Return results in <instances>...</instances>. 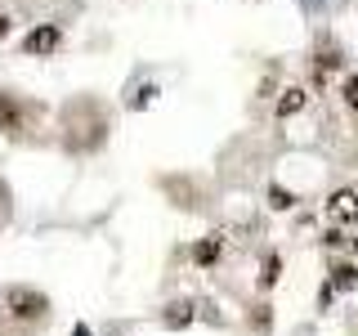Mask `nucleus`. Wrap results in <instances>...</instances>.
Returning <instances> with one entry per match:
<instances>
[{"label":"nucleus","mask_w":358,"mask_h":336,"mask_svg":"<svg viewBox=\"0 0 358 336\" xmlns=\"http://www.w3.org/2000/svg\"><path fill=\"white\" fill-rule=\"evenodd\" d=\"M0 314H5L9 323H27V328H36V323L50 318V296L36 291V287L14 283V287L0 291Z\"/></svg>","instance_id":"nucleus-2"},{"label":"nucleus","mask_w":358,"mask_h":336,"mask_svg":"<svg viewBox=\"0 0 358 336\" xmlns=\"http://www.w3.org/2000/svg\"><path fill=\"white\" fill-rule=\"evenodd\" d=\"M188 323H193V305H188V300L166 305V328H188Z\"/></svg>","instance_id":"nucleus-10"},{"label":"nucleus","mask_w":358,"mask_h":336,"mask_svg":"<svg viewBox=\"0 0 358 336\" xmlns=\"http://www.w3.org/2000/svg\"><path fill=\"white\" fill-rule=\"evenodd\" d=\"M246 318L255 323V332H268V328H273V305H255Z\"/></svg>","instance_id":"nucleus-14"},{"label":"nucleus","mask_w":358,"mask_h":336,"mask_svg":"<svg viewBox=\"0 0 358 336\" xmlns=\"http://www.w3.org/2000/svg\"><path fill=\"white\" fill-rule=\"evenodd\" d=\"M278 278H282V255H278V251H268V255H264V274H260V287H273Z\"/></svg>","instance_id":"nucleus-11"},{"label":"nucleus","mask_w":358,"mask_h":336,"mask_svg":"<svg viewBox=\"0 0 358 336\" xmlns=\"http://www.w3.org/2000/svg\"><path fill=\"white\" fill-rule=\"evenodd\" d=\"M108 130H112V117L99 99H72L63 108V148L67 153H99L108 144Z\"/></svg>","instance_id":"nucleus-1"},{"label":"nucleus","mask_w":358,"mask_h":336,"mask_svg":"<svg viewBox=\"0 0 358 336\" xmlns=\"http://www.w3.org/2000/svg\"><path fill=\"white\" fill-rule=\"evenodd\" d=\"M220 255H224V242H220V233H210V238H201V242L193 246V265H201V269L220 265Z\"/></svg>","instance_id":"nucleus-8"},{"label":"nucleus","mask_w":358,"mask_h":336,"mask_svg":"<svg viewBox=\"0 0 358 336\" xmlns=\"http://www.w3.org/2000/svg\"><path fill=\"white\" fill-rule=\"evenodd\" d=\"M358 287V265L354 260H336L331 265V291H350Z\"/></svg>","instance_id":"nucleus-9"},{"label":"nucleus","mask_w":358,"mask_h":336,"mask_svg":"<svg viewBox=\"0 0 358 336\" xmlns=\"http://www.w3.org/2000/svg\"><path fill=\"white\" fill-rule=\"evenodd\" d=\"M41 117V108L22 104L18 94H9V90H0V134H9V139H22V134L31 130V121Z\"/></svg>","instance_id":"nucleus-3"},{"label":"nucleus","mask_w":358,"mask_h":336,"mask_svg":"<svg viewBox=\"0 0 358 336\" xmlns=\"http://www.w3.org/2000/svg\"><path fill=\"white\" fill-rule=\"evenodd\" d=\"M305 108H309V90L305 85H282L273 94V121H291V117H300Z\"/></svg>","instance_id":"nucleus-5"},{"label":"nucleus","mask_w":358,"mask_h":336,"mask_svg":"<svg viewBox=\"0 0 358 336\" xmlns=\"http://www.w3.org/2000/svg\"><path fill=\"white\" fill-rule=\"evenodd\" d=\"M9 31H14V18H9V14H0V41H5Z\"/></svg>","instance_id":"nucleus-16"},{"label":"nucleus","mask_w":358,"mask_h":336,"mask_svg":"<svg viewBox=\"0 0 358 336\" xmlns=\"http://www.w3.org/2000/svg\"><path fill=\"white\" fill-rule=\"evenodd\" d=\"M341 67H345V50L341 45H322L318 41V50H313V59H309V72L327 76V72H341Z\"/></svg>","instance_id":"nucleus-7"},{"label":"nucleus","mask_w":358,"mask_h":336,"mask_svg":"<svg viewBox=\"0 0 358 336\" xmlns=\"http://www.w3.org/2000/svg\"><path fill=\"white\" fill-rule=\"evenodd\" d=\"M268 206H273V211H291V206H296V193H291V188H268Z\"/></svg>","instance_id":"nucleus-13"},{"label":"nucleus","mask_w":358,"mask_h":336,"mask_svg":"<svg viewBox=\"0 0 358 336\" xmlns=\"http://www.w3.org/2000/svg\"><path fill=\"white\" fill-rule=\"evenodd\" d=\"M327 216L336 224H358V188H336L327 197Z\"/></svg>","instance_id":"nucleus-6"},{"label":"nucleus","mask_w":358,"mask_h":336,"mask_svg":"<svg viewBox=\"0 0 358 336\" xmlns=\"http://www.w3.org/2000/svg\"><path fill=\"white\" fill-rule=\"evenodd\" d=\"M322 242H327V246H345V242H350V238H345L341 229H327V233H322Z\"/></svg>","instance_id":"nucleus-15"},{"label":"nucleus","mask_w":358,"mask_h":336,"mask_svg":"<svg viewBox=\"0 0 358 336\" xmlns=\"http://www.w3.org/2000/svg\"><path fill=\"white\" fill-rule=\"evenodd\" d=\"M341 99H345V108L358 117V72H350L345 76V85H341Z\"/></svg>","instance_id":"nucleus-12"},{"label":"nucleus","mask_w":358,"mask_h":336,"mask_svg":"<svg viewBox=\"0 0 358 336\" xmlns=\"http://www.w3.org/2000/svg\"><path fill=\"white\" fill-rule=\"evenodd\" d=\"M63 27L59 22H41V27H31L27 36H22V54L27 59H50V54H59L63 50Z\"/></svg>","instance_id":"nucleus-4"}]
</instances>
